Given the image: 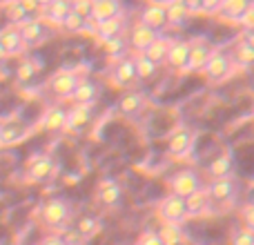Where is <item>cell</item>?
I'll return each mask as SVG.
<instances>
[{"label":"cell","instance_id":"25","mask_svg":"<svg viewBox=\"0 0 254 245\" xmlns=\"http://www.w3.org/2000/svg\"><path fill=\"white\" fill-rule=\"evenodd\" d=\"M69 11H71V0H52V4L43 9L45 18L49 22H54V25H63V20L69 16Z\"/></svg>","mask_w":254,"mask_h":245},{"label":"cell","instance_id":"2","mask_svg":"<svg viewBox=\"0 0 254 245\" xmlns=\"http://www.w3.org/2000/svg\"><path fill=\"white\" fill-rule=\"evenodd\" d=\"M25 172H27V179H29L31 183H49V181L56 176L58 165L49 154H38V156L29 158Z\"/></svg>","mask_w":254,"mask_h":245},{"label":"cell","instance_id":"5","mask_svg":"<svg viewBox=\"0 0 254 245\" xmlns=\"http://www.w3.org/2000/svg\"><path fill=\"white\" fill-rule=\"evenodd\" d=\"M31 127L20 119H11V121H2L0 122V147H11L18 145L29 136Z\"/></svg>","mask_w":254,"mask_h":245},{"label":"cell","instance_id":"34","mask_svg":"<svg viewBox=\"0 0 254 245\" xmlns=\"http://www.w3.org/2000/svg\"><path fill=\"white\" fill-rule=\"evenodd\" d=\"M98 230H101V221H98L96 216H83V219H78V223H76V234H78L80 239H92Z\"/></svg>","mask_w":254,"mask_h":245},{"label":"cell","instance_id":"14","mask_svg":"<svg viewBox=\"0 0 254 245\" xmlns=\"http://www.w3.org/2000/svg\"><path fill=\"white\" fill-rule=\"evenodd\" d=\"M18 29H20V36H22V40H25L27 47H36V45H40L45 38H47V29H45V25L40 20H34V18H29L27 22H22Z\"/></svg>","mask_w":254,"mask_h":245},{"label":"cell","instance_id":"50","mask_svg":"<svg viewBox=\"0 0 254 245\" xmlns=\"http://www.w3.org/2000/svg\"><path fill=\"white\" fill-rule=\"evenodd\" d=\"M9 2V0H0V4H7Z\"/></svg>","mask_w":254,"mask_h":245},{"label":"cell","instance_id":"16","mask_svg":"<svg viewBox=\"0 0 254 245\" xmlns=\"http://www.w3.org/2000/svg\"><path fill=\"white\" fill-rule=\"evenodd\" d=\"M156 38H158V31L149 29L147 25L138 22V25L131 29V34H129V45H131V47H134L138 54H143L145 49H147Z\"/></svg>","mask_w":254,"mask_h":245},{"label":"cell","instance_id":"24","mask_svg":"<svg viewBox=\"0 0 254 245\" xmlns=\"http://www.w3.org/2000/svg\"><path fill=\"white\" fill-rule=\"evenodd\" d=\"M125 29V22H123V16H116V18H110V20H103L98 22L96 27V36L101 38V43L105 40H112V38H119Z\"/></svg>","mask_w":254,"mask_h":245},{"label":"cell","instance_id":"38","mask_svg":"<svg viewBox=\"0 0 254 245\" xmlns=\"http://www.w3.org/2000/svg\"><path fill=\"white\" fill-rule=\"evenodd\" d=\"M92 4L94 0H71V11H76L83 18H92Z\"/></svg>","mask_w":254,"mask_h":245},{"label":"cell","instance_id":"48","mask_svg":"<svg viewBox=\"0 0 254 245\" xmlns=\"http://www.w3.org/2000/svg\"><path fill=\"white\" fill-rule=\"evenodd\" d=\"M7 58H9V54L4 52V47H2V45H0V65H2V62L7 61Z\"/></svg>","mask_w":254,"mask_h":245},{"label":"cell","instance_id":"1","mask_svg":"<svg viewBox=\"0 0 254 245\" xmlns=\"http://www.w3.org/2000/svg\"><path fill=\"white\" fill-rule=\"evenodd\" d=\"M71 219V207L65 198H49L40 205V221L49 230H63Z\"/></svg>","mask_w":254,"mask_h":245},{"label":"cell","instance_id":"31","mask_svg":"<svg viewBox=\"0 0 254 245\" xmlns=\"http://www.w3.org/2000/svg\"><path fill=\"white\" fill-rule=\"evenodd\" d=\"M134 67H136V78H140V80L154 78V74H156V69H158V65H154L145 54H138V56L134 58Z\"/></svg>","mask_w":254,"mask_h":245},{"label":"cell","instance_id":"35","mask_svg":"<svg viewBox=\"0 0 254 245\" xmlns=\"http://www.w3.org/2000/svg\"><path fill=\"white\" fill-rule=\"evenodd\" d=\"M87 20L89 18H83V16H78L76 11H69V16L63 20V29L67 31V34H83L85 29H87Z\"/></svg>","mask_w":254,"mask_h":245},{"label":"cell","instance_id":"46","mask_svg":"<svg viewBox=\"0 0 254 245\" xmlns=\"http://www.w3.org/2000/svg\"><path fill=\"white\" fill-rule=\"evenodd\" d=\"M40 245H67V241L63 237H47V239H43Z\"/></svg>","mask_w":254,"mask_h":245},{"label":"cell","instance_id":"26","mask_svg":"<svg viewBox=\"0 0 254 245\" xmlns=\"http://www.w3.org/2000/svg\"><path fill=\"white\" fill-rule=\"evenodd\" d=\"M188 16H190V11H188V7L183 4V0H170V2L165 4L167 25H172V27H181V25H185Z\"/></svg>","mask_w":254,"mask_h":245},{"label":"cell","instance_id":"27","mask_svg":"<svg viewBox=\"0 0 254 245\" xmlns=\"http://www.w3.org/2000/svg\"><path fill=\"white\" fill-rule=\"evenodd\" d=\"M170 45H172V40L161 38V36H158V38L154 40V43L149 45V47L145 49L143 54L154 62V65H163V62L167 61V52H170Z\"/></svg>","mask_w":254,"mask_h":245},{"label":"cell","instance_id":"43","mask_svg":"<svg viewBox=\"0 0 254 245\" xmlns=\"http://www.w3.org/2000/svg\"><path fill=\"white\" fill-rule=\"evenodd\" d=\"M239 22H241V25L246 27L248 31H252V29H254V4H252L250 9H248L246 13H243V18H241V20H239Z\"/></svg>","mask_w":254,"mask_h":245},{"label":"cell","instance_id":"21","mask_svg":"<svg viewBox=\"0 0 254 245\" xmlns=\"http://www.w3.org/2000/svg\"><path fill=\"white\" fill-rule=\"evenodd\" d=\"M207 207H210V196H207L205 187L196 189L194 194H190L185 198V212H188V216H203L207 212Z\"/></svg>","mask_w":254,"mask_h":245},{"label":"cell","instance_id":"18","mask_svg":"<svg viewBox=\"0 0 254 245\" xmlns=\"http://www.w3.org/2000/svg\"><path fill=\"white\" fill-rule=\"evenodd\" d=\"M140 22L147 25L149 29L158 31L167 25V18H165V7L163 4H156V2H149L147 7L140 11Z\"/></svg>","mask_w":254,"mask_h":245},{"label":"cell","instance_id":"3","mask_svg":"<svg viewBox=\"0 0 254 245\" xmlns=\"http://www.w3.org/2000/svg\"><path fill=\"white\" fill-rule=\"evenodd\" d=\"M78 83H80V78L74 69H58L56 74L49 78L47 92L52 94L54 98H71V94L78 87Z\"/></svg>","mask_w":254,"mask_h":245},{"label":"cell","instance_id":"20","mask_svg":"<svg viewBox=\"0 0 254 245\" xmlns=\"http://www.w3.org/2000/svg\"><path fill=\"white\" fill-rule=\"evenodd\" d=\"M92 121V105H74L67 112V129L80 131Z\"/></svg>","mask_w":254,"mask_h":245},{"label":"cell","instance_id":"8","mask_svg":"<svg viewBox=\"0 0 254 245\" xmlns=\"http://www.w3.org/2000/svg\"><path fill=\"white\" fill-rule=\"evenodd\" d=\"M0 45H2L4 52L9 54V58L22 56V54L27 52V45H25V40H22L20 29H18L16 25H9V27H4V29H0Z\"/></svg>","mask_w":254,"mask_h":245},{"label":"cell","instance_id":"13","mask_svg":"<svg viewBox=\"0 0 254 245\" xmlns=\"http://www.w3.org/2000/svg\"><path fill=\"white\" fill-rule=\"evenodd\" d=\"M123 16V4L121 0H94L92 4V20L103 22L110 18Z\"/></svg>","mask_w":254,"mask_h":245},{"label":"cell","instance_id":"30","mask_svg":"<svg viewBox=\"0 0 254 245\" xmlns=\"http://www.w3.org/2000/svg\"><path fill=\"white\" fill-rule=\"evenodd\" d=\"M207 172H210L212 179H225V176L232 172V156H230V154H221V156H216L214 161L210 163Z\"/></svg>","mask_w":254,"mask_h":245},{"label":"cell","instance_id":"22","mask_svg":"<svg viewBox=\"0 0 254 245\" xmlns=\"http://www.w3.org/2000/svg\"><path fill=\"white\" fill-rule=\"evenodd\" d=\"M143 107H145V98L138 92H127L119 98V112L123 116H129V119L131 116H138L143 112Z\"/></svg>","mask_w":254,"mask_h":245},{"label":"cell","instance_id":"44","mask_svg":"<svg viewBox=\"0 0 254 245\" xmlns=\"http://www.w3.org/2000/svg\"><path fill=\"white\" fill-rule=\"evenodd\" d=\"M183 4L188 7L190 13H198L203 11V0H183Z\"/></svg>","mask_w":254,"mask_h":245},{"label":"cell","instance_id":"4","mask_svg":"<svg viewBox=\"0 0 254 245\" xmlns=\"http://www.w3.org/2000/svg\"><path fill=\"white\" fill-rule=\"evenodd\" d=\"M158 216L163 219V223L181 225L185 219H188V212H185V198L176 196V194H167V196L158 203Z\"/></svg>","mask_w":254,"mask_h":245},{"label":"cell","instance_id":"29","mask_svg":"<svg viewBox=\"0 0 254 245\" xmlns=\"http://www.w3.org/2000/svg\"><path fill=\"white\" fill-rule=\"evenodd\" d=\"M2 7H4V16H7L9 25L20 27L22 22H27L31 18L29 13H27V9L20 4V0H9V2L2 4Z\"/></svg>","mask_w":254,"mask_h":245},{"label":"cell","instance_id":"11","mask_svg":"<svg viewBox=\"0 0 254 245\" xmlns=\"http://www.w3.org/2000/svg\"><path fill=\"white\" fill-rule=\"evenodd\" d=\"M40 125H43V129L49 131V134H61V131L67 129V112L58 105L49 107L43 114V119H40Z\"/></svg>","mask_w":254,"mask_h":245},{"label":"cell","instance_id":"9","mask_svg":"<svg viewBox=\"0 0 254 245\" xmlns=\"http://www.w3.org/2000/svg\"><path fill=\"white\" fill-rule=\"evenodd\" d=\"M207 196H210V203H219V205H225L234 198V183L225 176V179H214L210 185H207Z\"/></svg>","mask_w":254,"mask_h":245},{"label":"cell","instance_id":"6","mask_svg":"<svg viewBox=\"0 0 254 245\" xmlns=\"http://www.w3.org/2000/svg\"><path fill=\"white\" fill-rule=\"evenodd\" d=\"M203 71H205V76L212 83H221V80H225L230 76V71H232V61H230L223 52H212V56L207 58Z\"/></svg>","mask_w":254,"mask_h":245},{"label":"cell","instance_id":"19","mask_svg":"<svg viewBox=\"0 0 254 245\" xmlns=\"http://www.w3.org/2000/svg\"><path fill=\"white\" fill-rule=\"evenodd\" d=\"M112 80L121 87H127L136 80V67H134V58H121L114 65V71H112Z\"/></svg>","mask_w":254,"mask_h":245},{"label":"cell","instance_id":"42","mask_svg":"<svg viewBox=\"0 0 254 245\" xmlns=\"http://www.w3.org/2000/svg\"><path fill=\"white\" fill-rule=\"evenodd\" d=\"M136 245H163V243H161V239H158L156 232H145L143 237L138 239V243Z\"/></svg>","mask_w":254,"mask_h":245},{"label":"cell","instance_id":"7","mask_svg":"<svg viewBox=\"0 0 254 245\" xmlns=\"http://www.w3.org/2000/svg\"><path fill=\"white\" fill-rule=\"evenodd\" d=\"M170 194H176L181 198H188L190 194H194L196 189H201V179H198L194 172L183 170L170 181Z\"/></svg>","mask_w":254,"mask_h":245},{"label":"cell","instance_id":"41","mask_svg":"<svg viewBox=\"0 0 254 245\" xmlns=\"http://www.w3.org/2000/svg\"><path fill=\"white\" fill-rule=\"evenodd\" d=\"M223 9V0H203V11L205 13H219Z\"/></svg>","mask_w":254,"mask_h":245},{"label":"cell","instance_id":"15","mask_svg":"<svg viewBox=\"0 0 254 245\" xmlns=\"http://www.w3.org/2000/svg\"><path fill=\"white\" fill-rule=\"evenodd\" d=\"M190 47H192V43H185V40H172L165 62L172 67V69H183L185 71V65H188V58H190Z\"/></svg>","mask_w":254,"mask_h":245},{"label":"cell","instance_id":"39","mask_svg":"<svg viewBox=\"0 0 254 245\" xmlns=\"http://www.w3.org/2000/svg\"><path fill=\"white\" fill-rule=\"evenodd\" d=\"M230 245H254V234L250 230H239V232L232 234V239H230Z\"/></svg>","mask_w":254,"mask_h":245},{"label":"cell","instance_id":"17","mask_svg":"<svg viewBox=\"0 0 254 245\" xmlns=\"http://www.w3.org/2000/svg\"><path fill=\"white\" fill-rule=\"evenodd\" d=\"M212 52L214 49L207 43H194L190 47V58H188V65H185V71H203V67H205L207 58L212 56Z\"/></svg>","mask_w":254,"mask_h":245},{"label":"cell","instance_id":"10","mask_svg":"<svg viewBox=\"0 0 254 245\" xmlns=\"http://www.w3.org/2000/svg\"><path fill=\"white\" fill-rule=\"evenodd\" d=\"M96 196L105 207H114V205H119L121 198H123V189H121L119 181L103 179L96 187Z\"/></svg>","mask_w":254,"mask_h":245},{"label":"cell","instance_id":"32","mask_svg":"<svg viewBox=\"0 0 254 245\" xmlns=\"http://www.w3.org/2000/svg\"><path fill=\"white\" fill-rule=\"evenodd\" d=\"M250 7H252V0H223V9H221V11H223L225 16L234 18V20H241L243 13Z\"/></svg>","mask_w":254,"mask_h":245},{"label":"cell","instance_id":"33","mask_svg":"<svg viewBox=\"0 0 254 245\" xmlns=\"http://www.w3.org/2000/svg\"><path fill=\"white\" fill-rule=\"evenodd\" d=\"M40 67H43V65H40V61H34V58H25V61L18 65V69H16V78L20 80V83H29V80L40 71Z\"/></svg>","mask_w":254,"mask_h":245},{"label":"cell","instance_id":"37","mask_svg":"<svg viewBox=\"0 0 254 245\" xmlns=\"http://www.w3.org/2000/svg\"><path fill=\"white\" fill-rule=\"evenodd\" d=\"M103 52L107 54L110 58H121L123 56V52H125V40L121 38H112V40H105L103 43Z\"/></svg>","mask_w":254,"mask_h":245},{"label":"cell","instance_id":"45","mask_svg":"<svg viewBox=\"0 0 254 245\" xmlns=\"http://www.w3.org/2000/svg\"><path fill=\"white\" fill-rule=\"evenodd\" d=\"M20 4L27 9V13H29V16H31V13H34V11H38V9H40L36 0H20Z\"/></svg>","mask_w":254,"mask_h":245},{"label":"cell","instance_id":"28","mask_svg":"<svg viewBox=\"0 0 254 245\" xmlns=\"http://www.w3.org/2000/svg\"><path fill=\"white\" fill-rule=\"evenodd\" d=\"M156 234L163 245H183V239H185L181 225H176V223H163Z\"/></svg>","mask_w":254,"mask_h":245},{"label":"cell","instance_id":"47","mask_svg":"<svg viewBox=\"0 0 254 245\" xmlns=\"http://www.w3.org/2000/svg\"><path fill=\"white\" fill-rule=\"evenodd\" d=\"M243 43H246L248 47H252V49H254V29H252V31H248V34H246V40H243Z\"/></svg>","mask_w":254,"mask_h":245},{"label":"cell","instance_id":"36","mask_svg":"<svg viewBox=\"0 0 254 245\" xmlns=\"http://www.w3.org/2000/svg\"><path fill=\"white\" fill-rule=\"evenodd\" d=\"M234 58H237L239 65L243 67H252L254 65V49L248 47L246 43H239L237 49H234Z\"/></svg>","mask_w":254,"mask_h":245},{"label":"cell","instance_id":"40","mask_svg":"<svg viewBox=\"0 0 254 245\" xmlns=\"http://www.w3.org/2000/svg\"><path fill=\"white\" fill-rule=\"evenodd\" d=\"M243 225H246V230H250L254 234V205H248L243 210Z\"/></svg>","mask_w":254,"mask_h":245},{"label":"cell","instance_id":"23","mask_svg":"<svg viewBox=\"0 0 254 245\" xmlns=\"http://www.w3.org/2000/svg\"><path fill=\"white\" fill-rule=\"evenodd\" d=\"M71 98H74L76 105H94V103H96V98H98V85L92 83V80H83V78H80L78 87L74 89Z\"/></svg>","mask_w":254,"mask_h":245},{"label":"cell","instance_id":"49","mask_svg":"<svg viewBox=\"0 0 254 245\" xmlns=\"http://www.w3.org/2000/svg\"><path fill=\"white\" fill-rule=\"evenodd\" d=\"M36 2H38L40 9H45V7H49V4H52V0H36Z\"/></svg>","mask_w":254,"mask_h":245},{"label":"cell","instance_id":"12","mask_svg":"<svg viewBox=\"0 0 254 245\" xmlns=\"http://www.w3.org/2000/svg\"><path fill=\"white\" fill-rule=\"evenodd\" d=\"M194 145V134L188 129V127H181L167 140V149H170L172 156H185V154L192 149Z\"/></svg>","mask_w":254,"mask_h":245}]
</instances>
